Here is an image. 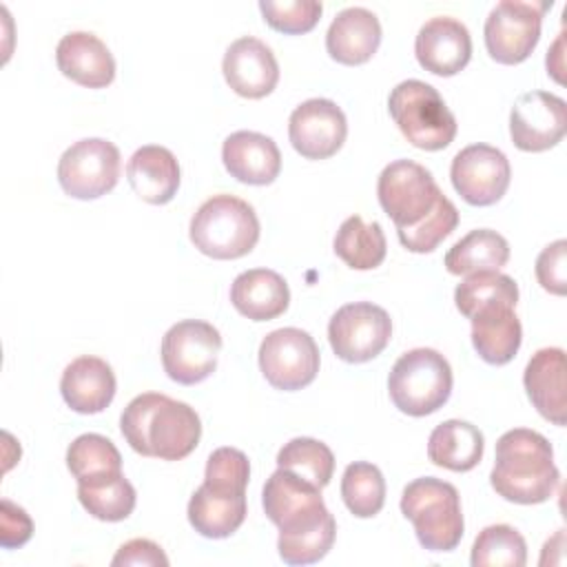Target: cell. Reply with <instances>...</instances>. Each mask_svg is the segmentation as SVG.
Masks as SVG:
<instances>
[{"instance_id":"cell-1","label":"cell","mask_w":567,"mask_h":567,"mask_svg":"<svg viewBox=\"0 0 567 567\" xmlns=\"http://www.w3.org/2000/svg\"><path fill=\"white\" fill-rule=\"evenodd\" d=\"M377 197L410 252H432L458 224L456 206L432 173L412 159H394L381 171Z\"/></svg>"},{"instance_id":"cell-2","label":"cell","mask_w":567,"mask_h":567,"mask_svg":"<svg viewBox=\"0 0 567 567\" xmlns=\"http://www.w3.org/2000/svg\"><path fill=\"white\" fill-rule=\"evenodd\" d=\"M261 505L279 529L277 549L284 563L310 565L330 551L337 523L317 485L277 467L264 485Z\"/></svg>"},{"instance_id":"cell-3","label":"cell","mask_w":567,"mask_h":567,"mask_svg":"<svg viewBox=\"0 0 567 567\" xmlns=\"http://www.w3.org/2000/svg\"><path fill=\"white\" fill-rule=\"evenodd\" d=\"M120 430L137 454L179 461L197 447L202 421L188 403L159 392H144L124 408Z\"/></svg>"},{"instance_id":"cell-4","label":"cell","mask_w":567,"mask_h":567,"mask_svg":"<svg viewBox=\"0 0 567 567\" xmlns=\"http://www.w3.org/2000/svg\"><path fill=\"white\" fill-rule=\"evenodd\" d=\"M489 483L505 501L520 505L545 503L560 483L551 443L527 427L507 430L496 441Z\"/></svg>"},{"instance_id":"cell-5","label":"cell","mask_w":567,"mask_h":567,"mask_svg":"<svg viewBox=\"0 0 567 567\" xmlns=\"http://www.w3.org/2000/svg\"><path fill=\"white\" fill-rule=\"evenodd\" d=\"M401 512L414 525L419 543L430 551H452L463 538V512L456 487L434 476L405 485Z\"/></svg>"},{"instance_id":"cell-6","label":"cell","mask_w":567,"mask_h":567,"mask_svg":"<svg viewBox=\"0 0 567 567\" xmlns=\"http://www.w3.org/2000/svg\"><path fill=\"white\" fill-rule=\"evenodd\" d=\"M193 246L213 259H237L259 241L255 208L235 195H213L193 215L188 228Z\"/></svg>"},{"instance_id":"cell-7","label":"cell","mask_w":567,"mask_h":567,"mask_svg":"<svg viewBox=\"0 0 567 567\" xmlns=\"http://www.w3.org/2000/svg\"><path fill=\"white\" fill-rule=\"evenodd\" d=\"M388 111L403 137L421 151H441L456 135V117L441 93L423 80L399 82L388 97Z\"/></svg>"},{"instance_id":"cell-8","label":"cell","mask_w":567,"mask_h":567,"mask_svg":"<svg viewBox=\"0 0 567 567\" xmlns=\"http://www.w3.org/2000/svg\"><path fill=\"white\" fill-rule=\"evenodd\" d=\"M392 403L410 416H427L445 405L452 394V368L432 348L403 352L388 377Z\"/></svg>"},{"instance_id":"cell-9","label":"cell","mask_w":567,"mask_h":567,"mask_svg":"<svg viewBox=\"0 0 567 567\" xmlns=\"http://www.w3.org/2000/svg\"><path fill=\"white\" fill-rule=\"evenodd\" d=\"M219 350L221 334L213 323L184 319L162 337V365L168 379L195 385L215 372Z\"/></svg>"},{"instance_id":"cell-10","label":"cell","mask_w":567,"mask_h":567,"mask_svg":"<svg viewBox=\"0 0 567 567\" xmlns=\"http://www.w3.org/2000/svg\"><path fill=\"white\" fill-rule=\"evenodd\" d=\"M551 0L523 2L501 0L485 18L483 35L492 60L501 64H518L529 58L540 38V24Z\"/></svg>"},{"instance_id":"cell-11","label":"cell","mask_w":567,"mask_h":567,"mask_svg":"<svg viewBox=\"0 0 567 567\" xmlns=\"http://www.w3.org/2000/svg\"><path fill=\"white\" fill-rule=\"evenodd\" d=\"M120 179V151L104 137H84L71 144L58 162V182L75 199H97Z\"/></svg>"},{"instance_id":"cell-12","label":"cell","mask_w":567,"mask_h":567,"mask_svg":"<svg viewBox=\"0 0 567 567\" xmlns=\"http://www.w3.org/2000/svg\"><path fill=\"white\" fill-rule=\"evenodd\" d=\"M392 339L390 315L370 301L341 306L328 323V341L334 354L348 363H365L379 357Z\"/></svg>"},{"instance_id":"cell-13","label":"cell","mask_w":567,"mask_h":567,"mask_svg":"<svg viewBox=\"0 0 567 567\" xmlns=\"http://www.w3.org/2000/svg\"><path fill=\"white\" fill-rule=\"evenodd\" d=\"M319 348L301 328H279L259 346V370L266 381L284 392L310 385L319 372Z\"/></svg>"},{"instance_id":"cell-14","label":"cell","mask_w":567,"mask_h":567,"mask_svg":"<svg viewBox=\"0 0 567 567\" xmlns=\"http://www.w3.org/2000/svg\"><path fill=\"white\" fill-rule=\"evenodd\" d=\"M454 190L472 206L496 204L512 179L509 159L489 144H470L461 148L450 166Z\"/></svg>"},{"instance_id":"cell-15","label":"cell","mask_w":567,"mask_h":567,"mask_svg":"<svg viewBox=\"0 0 567 567\" xmlns=\"http://www.w3.org/2000/svg\"><path fill=\"white\" fill-rule=\"evenodd\" d=\"M567 131V104L547 91L518 95L509 113V135L516 148L540 153L556 146Z\"/></svg>"},{"instance_id":"cell-16","label":"cell","mask_w":567,"mask_h":567,"mask_svg":"<svg viewBox=\"0 0 567 567\" xmlns=\"http://www.w3.org/2000/svg\"><path fill=\"white\" fill-rule=\"evenodd\" d=\"M348 122L343 111L326 97L301 102L288 120L292 148L306 159L332 157L346 142Z\"/></svg>"},{"instance_id":"cell-17","label":"cell","mask_w":567,"mask_h":567,"mask_svg":"<svg viewBox=\"0 0 567 567\" xmlns=\"http://www.w3.org/2000/svg\"><path fill=\"white\" fill-rule=\"evenodd\" d=\"M414 55L419 64L434 75H456L472 58L470 31L456 18L434 16L416 33Z\"/></svg>"},{"instance_id":"cell-18","label":"cell","mask_w":567,"mask_h":567,"mask_svg":"<svg viewBox=\"0 0 567 567\" xmlns=\"http://www.w3.org/2000/svg\"><path fill=\"white\" fill-rule=\"evenodd\" d=\"M221 71L228 86L248 100L266 97L279 82V64L272 49L252 35L237 38L226 49Z\"/></svg>"},{"instance_id":"cell-19","label":"cell","mask_w":567,"mask_h":567,"mask_svg":"<svg viewBox=\"0 0 567 567\" xmlns=\"http://www.w3.org/2000/svg\"><path fill=\"white\" fill-rule=\"evenodd\" d=\"M186 514L204 538H228L246 518V487L204 481L190 496Z\"/></svg>"},{"instance_id":"cell-20","label":"cell","mask_w":567,"mask_h":567,"mask_svg":"<svg viewBox=\"0 0 567 567\" xmlns=\"http://www.w3.org/2000/svg\"><path fill=\"white\" fill-rule=\"evenodd\" d=\"M221 162L241 184H272L281 171V153L272 137L257 131H235L221 144Z\"/></svg>"},{"instance_id":"cell-21","label":"cell","mask_w":567,"mask_h":567,"mask_svg":"<svg viewBox=\"0 0 567 567\" xmlns=\"http://www.w3.org/2000/svg\"><path fill=\"white\" fill-rule=\"evenodd\" d=\"M62 75L89 89H104L115 78V58L109 47L89 31H71L55 47Z\"/></svg>"},{"instance_id":"cell-22","label":"cell","mask_w":567,"mask_h":567,"mask_svg":"<svg viewBox=\"0 0 567 567\" xmlns=\"http://www.w3.org/2000/svg\"><path fill=\"white\" fill-rule=\"evenodd\" d=\"M64 403L80 414H97L106 410L115 396L113 368L100 357L73 359L60 379Z\"/></svg>"},{"instance_id":"cell-23","label":"cell","mask_w":567,"mask_h":567,"mask_svg":"<svg viewBox=\"0 0 567 567\" xmlns=\"http://www.w3.org/2000/svg\"><path fill=\"white\" fill-rule=\"evenodd\" d=\"M381 44V22L365 7L341 9L328 27L326 49L332 60L354 66L368 62Z\"/></svg>"},{"instance_id":"cell-24","label":"cell","mask_w":567,"mask_h":567,"mask_svg":"<svg viewBox=\"0 0 567 567\" xmlns=\"http://www.w3.org/2000/svg\"><path fill=\"white\" fill-rule=\"evenodd\" d=\"M567 361L560 348H540L525 365L523 383L532 405L554 425H565Z\"/></svg>"},{"instance_id":"cell-25","label":"cell","mask_w":567,"mask_h":567,"mask_svg":"<svg viewBox=\"0 0 567 567\" xmlns=\"http://www.w3.org/2000/svg\"><path fill=\"white\" fill-rule=\"evenodd\" d=\"M472 343L478 357L492 365L509 363L523 341L520 319L514 306L489 303L478 308L472 317Z\"/></svg>"},{"instance_id":"cell-26","label":"cell","mask_w":567,"mask_h":567,"mask_svg":"<svg viewBox=\"0 0 567 567\" xmlns=\"http://www.w3.org/2000/svg\"><path fill=\"white\" fill-rule=\"evenodd\" d=\"M230 301L239 315L252 321H270L286 312L290 290L279 272L252 268L235 277L230 286Z\"/></svg>"},{"instance_id":"cell-27","label":"cell","mask_w":567,"mask_h":567,"mask_svg":"<svg viewBox=\"0 0 567 567\" xmlns=\"http://www.w3.org/2000/svg\"><path fill=\"white\" fill-rule=\"evenodd\" d=\"M126 177L137 197L148 204H166L179 188V164L168 148L146 144L131 155Z\"/></svg>"},{"instance_id":"cell-28","label":"cell","mask_w":567,"mask_h":567,"mask_svg":"<svg viewBox=\"0 0 567 567\" xmlns=\"http://www.w3.org/2000/svg\"><path fill=\"white\" fill-rule=\"evenodd\" d=\"M485 450V439L481 430L467 421L450 419L439 423L427 441V458L452 472L474 470Z\"/></svg>"},{"instance_id":"cell-29","label":"cell","mask_w":567,"mask_h":567,"mask_svg":"<svg viewBox=\"0 0 567 567\" xmlns=\"http://www.w3.org/2000/svg\"><path fill=\"white\" fill-rule=\"evenodd\" d=\"M509 261L507 239L492 228H476L461 237L445 252V268L450 275H472L483 270H498Z\"/></svg>"},{"instance_id":"cell-30","label":"cell","mask_w":567,"mask_h":567,"mask_svg":"<svg viewBox=\"0 0 567 567\" xmlns=\"http://www.w3.org/2000/svg\"><path fill=\"white\" fill-rule=\"evenodd\" d=\"M337 257L354 270H372L381 266L388 252L385 235L379 221L365 224L361 215H350L334 235Z\"/></svg>"},{"instance_id":"cell-31","label":"cell","mask_w":567,"mask_h":567,"mask_svg":"<svg viewBox=\"0 0 567 567\" xmlns=\"http://www.w3.org/2000/svg\"><path fill=\"white\" fill-rule=\"evenodd\" d=\"M78 498L93 518L106 523L124 520L135 509V487L122 472L78 483Z\"/></svg>"},{"instance_id":"cell-32","label":"cell","mask_w":567,"mask_h":567,"mask_svg":"<svg viewBox=\"0 0 567 567\" xmlns=\"http://www.w3.org/2000/svg\"><path fill=\"white\" fill-rule=\"evenodd\" d=\"M277 467L288 470L323 489L334 474V454L317 439L297 436L277 452Z\"/></svg>"},{"instance_id":"cell-33","label":"cell","mask_w":567,"mask_h":567,"mask_svg":"<svg viewBox=\"0 0 567 567\" xmlns=\"http://www.w3.org/2000/svg\"><path fill=\"white\" fill-rule=\"evenodd\" d=\"M454 303L463 317H472L478 308L489 303H518V284L498 270H483L465 275L454 290Z\"/></svg>"},{"instance_id":"cell-34","label":"cell","mask_w":567,"mask_h":567,"mask_svg":"<svg viewBox=\"0 0 567 567\" xmlns=\"http://www.w3.org/2000/svg\"><path fill=\"white\" fill-rule=\"evenodd\" d=\"M66 467L78 483L122 472L120 450L111 439L89 432L80 434L66 450Z\"/></svg>"},{"instance_id":"cell-35","label":"cell","mask_w":567,"mask_h":567,"mask_svg":"<svg viewBox=\"0 0 567 567\" xmlns=\"http://www.w3.org/2000/svg\"><path fill=\"white\" fill-rule=\"evenodd\" d=\"M341 498L357 518H372L385 503V478L381 470L365 461H354L343 470Z\"/></svg>"},{"instance_id":"cell-36","label":"cell","mask_w":567,"mask_h":567,"mask_svg":"<svg viewBox=\"0 0 567 567\" xmlns=\"http://www.w3.org/2000/svg\"><path fill=\"white\" fill-rule=\"evenodd\" d=\"M472 567H523L527 563V545L512 525H489L478 532L472 556Z\"/></svg>"},{"instance_id":"cell-37","label":"cell","mask_w":567,"mask_h":567,"mask_svg":"<svg viewBox=\"0 0 567 567\" xmlns=\"http://www.w3.org/2000/svg\"><path fill=\"white\" fill-rule=\"evenodd\" d=\"M259 11L275 31L306 33L319 22L323 7L317 0H259Z\"/></svg>"},{"instance_id":"cell-38","label":"cell","mask_w":567,"mask_h":567,"mask_svg":"<svg viewBox=\"0 0 567 567\" xmlns=\"http://www.w3.org/2000/svg\"><path fill=\"white\" fill-rule=\"evenodd\" d=\"M248 478H250L248 456L237 447H217L206 461L204 481L246 487Z\"/></svg>"},{"instance_id":"cell-39","label":"cell","mask_w":567,"mask_h":567,"mask_svg":"<svg viewBox=\"0 0 567 567\" xmlns=\"http://www.w3.org/2000/svg\"><path fill=\"white\" fill-rule=\"evenodd\" d=\"M565 255H567V241L556 239L549 246H545L536 257V268H534L536 279L551 295H565L567 290Z\"/></svg>"},{"instance_id":"cell-40","label":"cell","mask_w":567,"mask_h":567,"mask_svg":"<svg viewBox=\"0 0 567 567\" xmlns=\"http://www.w3.org/2000/svg\"><path fill=\"white\" fill-rule=\"evenodd\" d=\"M33 534V520L16 503L2 498L0 503V545L4 549L22 547Z\"/></svg>"},{"instance_id":"cell-41","label":"cell","mask_w":567,"mask_h":567,"mask_svg":"<svg viewBox=\"0 0 567 567\" xmlns=\"http://www.w3.org/2000/svg\"><path fill=\"white\" fill-rule=\"evenodd\" d=\"M113 567H140V565H148V567H166L168 558L162 551V547L148 538H133L128 543H124L117 554L111 560Z\"/></svg>"},{"instance_id":"cell-42","label":"cell","mask_w":567,"mask_h":567,"mask_svg":"<svg viewBox=\"0 0 567 567\" xmlns=\"http://www.w3.org/2000/svg\"><path fill=\"white\" fill-rule=\"evenodd\" d=\"M560 47H563V35L556 40L554 49L547 51V58H545V64H547V73H551L558 82L560 80V71H563V62H560Z\"/></svg>"}]
</instances>
